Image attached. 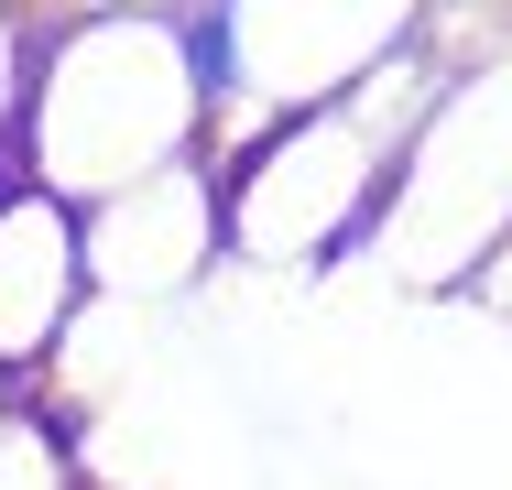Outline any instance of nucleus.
<instances>
[{
    "mask_svg": "<svg viewBox=\"0 0 512 490\" xmlns=\"http://www.w3.org/2000/svg\"><path fill=\"white\" fill-rule=\"evenodd\" d=\"M447 77V44L425 33L404 55H382L371 77L306 98L240 142H218V207H229V262H273V273H306L338 284L371 262L382 240V207L404 175V142L425 120V98Z\"/></svg>",
    "mask_w": 512,
    "mask_h": 490,
    "instance_id": "nucleus-1",
    "label": "nucleus"
},
{
    "mask_svg": "<svg viewBox=\"0 0 512 490\" xmlns=\"http://www.w3.org/2000/svg\"><path fill=\"white\" fill-rule=\"evenodd\" d=\"M186 153H218V142H207V98L175 11H44L11 164L33 186L99 207Z\"/></svg>",
    "mask_w": 512,
    "mask_h": 490,
    "instance_id": "nucleus-2",
    "label": "nucleus"
},
{
    "mask_svg": "<svg viewBox=\"0 0 512 490\" xmlns=\"http://www.w3.org/2000/svg\"><path fill=\"white\" fill-rule=\"evenodd\" d=\"M502 229H512V33L480 55H447V77L404 142L371 273L393 294H458Z\"/></svg>",
    "mask_w": 512,
    "mask_h": 490,
    "instance_id": "nucleus-3",
    "label": "nucleus"
},
{
    "mask_svg": "<svg viewBox=\"0 0 512 490\" xmlns=\"http://www.w3.org/2000/svg\"><path fill=\"white\" fill-rule=\"evenodd\" d=\"M425 11L436 0H218V22H229V131L218 142L425 44Z\"/></svg>",
    "mask_w": 512,
    "mask_h": 490,
    "instance_id": "nucleus-4",
    "label": "nucleus"
},
{
    "mask_svg": "<svg viewBox=\"0 0 512 490\" xmlns=\"http://www.w3.org/2000/svg\"><path fill=\"white\" fill-rule=\"evenodd\" d=\"M229 262V207H218V153H186L142 186L88 207V294L99 305H164L197 294Z\"/></svg>",
    "mask_w": 512,
    "mask_h": 490,
    "instance_id": "nucleus-5",
    "label": "nucleus"
},
{
    "mask_svg": "<svg viewBox=\"0 0 512 490\" xmlns=\"http://www.w3.org/2000/svg\"><path fill=\"white\" fill-rule=\"evenodd\" d=\"M88 305V207L0 153V382H44Z\"/></svg>",
    "mask_w": 512,
    "mask_h": 490,
    "instance_id": "nucleus-6",
    "label": "nucleus"
},
{
    "mask_svg": "<svg viewBox=\"0 0 512 490\" xmlns=\"http://www.w3.org/2000/svg\"><path fill=\"white\" fill-rule=\"evenodd\" d=\"M0 490H88L77 414L44 382H11V403H0Z\"/></svg>",
    "mask_w": 512,
    "mask_h": 490,
    "instance_id": "nucleus-7",
    "label": "nucleus"
},
{
    "mask_svg": "<svg viewBox=\"0 0 512 490\" xmlns=\"http://www.w3.org/2000/svg\"><path fill=\"white\" fill-rule=\"evenodd\" d=\"M33 44H44V0H0V153L22 131V88H33Z\"/></svg>",
    "mask_w": 512,
    "mask_h": 490,
    "instance_id": "nucleus-8",
    "label": "nucleus"
},
{
    "mask_svg": "<svg viewBox=\"0 0 512 490\" xmlns=\"http://www.w3.org/2000/svg\"><path fill=\"white\" fill-rule=\"evenodd\" d=\"M458 294H469L480 316H512V229H502V240H491V251H480V273H469V284H458Z\"/></svg>",
    "mask_w": 512,
    "mask_h": 490,
    "instance_id": "nucleus-9",
    "label": "nucleus"
},
{
    "mask_svg": "<svg viewBox=\"0 0 512 490\" xmlns=\"http://www.w3.org/2000/svg\"><path fill=\"white\" fill-rule=\"evenodd\" d=\"M44 11H175V0H44Z\"/></svg>",
    "mask_w": 512,
    "mask_h": 490,
    "instance_id": "nucleus-10",
    "label": "nucleus"
},
{
    "mask_svg": "<svg viewBox=\"0 0 512 490\" xmlns=\"http://www.w3.org/2000/svg\"><path fill=\"white\" fill-rule=\"evenodd\" d=\"M0 403H11V382H0Z\"/></svg>",
    "mask_w": 512,
    "mask_h": 490,
    "instance_id": "nucleus-11",
    "label": "nucleus"
}]
</instances>
